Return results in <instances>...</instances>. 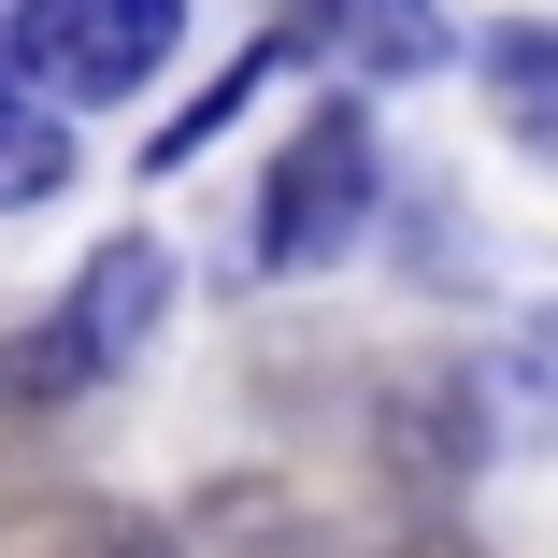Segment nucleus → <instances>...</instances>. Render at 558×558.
Segmentation results:
<instances>
[{"mask_svg": "<svg viewBox=\"0 0 558 558\" xmlns=\"http://www.w3.org/2000/svg\"><path fill=\"white\" fill-rule=\"evenodd\" d=\"M158 301H172V258H158V244H100V272H86L58 315L15 329L0 387H15V401H72V387H100V373H116L144 329H158Z\"/></svg>", "mask_w": 558, "mask_h": 558, "instance_id": "1", "label": "nucleus"}, {"mask_svg": "<svg viewBox=\"0 0 558 558\" xmlns=\"http://www.w3.org/2000/svg\"><path fill=\"white\" fill-rule=\"evenodd\" d=\"M373 186H387V158H373V116H329L272 158V186H258V272H315V258H344L359 230H373Z\"/></svg>", "mask_w": 558, "mask_h": 558, "instance_id": "2", "label": "nucleus"}, {"mask_svg": "<svg viewBox=\"0 0 558 558\" xmlns=\"http://www.w3.org/2000/svg\"><path fill=\"white\" fill-rule=\"evenodd\" d=\"M172 44H186V0H29L15 15V58L58 100H130V86H158Z\"/></svg>", "mask_w": 558, "mask_h": 558, "instance_id": "3", "label": "nucleus"}, {"mask_svg": "<svg viewBox=\"0 0 558 558\" xmlns=\"http://www.w3.org/2000/svg\"><path fill=\"white\" fill-rule=\"evenodd\" d=\"M487 100H501V130H515L530 158H558V29H515V44L487 58Z\"/></svg>", "mask_w": 558, "mask_h": 558, "instance_id": "4", "label": "nucleus"}, {"mask_svg": "<svg viewBox=\"0 0 558 558\" xmlns=\"http://www.w3.org/2000/svg\"><path fill=\"white\" fill-rule=\"evenodd\" d=\"M387 444H401V487H459L487 429H473V401H401V429H387Z\"/></svg>", "mask_w": 558, "mask_h": 558, "instance_id": "5", "label": "nucleus"}, {"mask_svg": "<svg viewBox=\"0 0 558 558\" xmlns=\"http://www.w3.org/2000/svg\"><path fill=\"white\" fill-rule=\"evenodd\" d=\"M344 44H359V72H429L444 15H429V0H344Z\"/></svg>", "mask_w": 558, "mask_h": 558, "instance_id": "6", "label": "nucleus"}, {"mask_svg": "<svg viewBox=\"0 0 558 558\" xmlns=\"http://www.w3.org/2000/svg\"><path fill=\"white\" fill-rule=\"evenodd\" d=\"M72 172V144H58V116H29L15 86H0V201H44Z\"/></svg>", "mask_w": 558, "mask_h": 558, "instance_id": "7", "label": "nucleus"}, {"mask_svg": "<svg viewBox=\"0 0 558 558\" xmlns=\"http://www.w3.org/2000/svg\"><path fill=\"white\" fill-rule=\"evenodd\" d=\"M258 72H272V44H258V58H230V72H215L186 116H172V144H144V158H158V172H186V158H201V144H215V130H230L244 100H258Z\"/></svg>", "mask_w": 558, "mask_h": 558, "instance_id": "8", "label": "nucleus"}, {"mask_svg": "<svg viewBox=\"0 0 558 558\" xmlns=\"http://www.w3.org/2000/svg\"><path fill=\"white\" fill-rule=\"evenodd\" d=\"M44 558H172V544H158L144 515H72V530H58Z\"/></svg>", "mask_w": 558, "mask_h": 558, "instance_id": "9", "label": "nucleus"}]
</instances>
